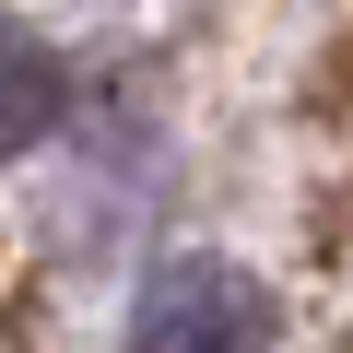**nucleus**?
Instances as JSON below:
<instances>
[{
	"label": "nucleus",
	"mask_w": 353,
	"mask_h": 353,
	"mask_svg": "<svg viewBox=\"0 0 353 353\" xmlns=\"http://www.w3.org/2000/svg\"><path fill=\"white\" fill-rule=\"evenodd\" d=\"M130 353H271V294L236 259L189 248L130 294Z\"/></svg>",
	"instance_id": "1"
},
{
	"label": "nucleus",
	"mask_w": 353,
	"mask_h": 353,
	"mask_svg": "<svg viewBox=\"0 0 353 353\" xmlns=\"http://www.w3.org/2000/svg\"><path fill=\"white\" fill-rule=\"evenodd\" d=\"M59 118H71V71H59V48L24 36V24H0V153H36Z\"/></svg>",
	"instance_id": "2"
}]
</instances>
